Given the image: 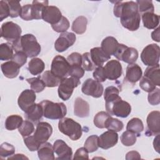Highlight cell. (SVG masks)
<instances>
[{
	"label": "cell",
	"instance_id": "obj_55",
	"mask_svg": "<svg viewBox=\"0 0 160 160\" xmlns=\"http://www.w3.org/2000/svg\"><path fill=\"white\" fill-rule=\"evenodd\" d=\"M9 16V9L6 1H0V21H2L4 19Z\"/></svg>",
	"mask_w": 160,
	"mask_h": 160
},
{
	"label": "cell",
	"instance_id": "obj_54",
	"mask_svg": "<svg viewBox=\"0 0 160 160\" xmlns=\"http://www.w3.org/2000/svg\"><path fill=\"white\" fill-rule=\"evenodd\" d=\"M27 58L28 56L24 52L22 51H18L14 54L11 60L18 64L20 67H22L27 62Z\"/></svg>",
	"mask_w": 160,
	"mask_h": 160
},
{
	"label": "cell",
	"instance_id": "obj_22",
	"mask_svg": "<svg viewBox=\"0 0 160 160\" xmlns=\"http://www.w3.org/2000/svg\"><path fill=\"white\" fill-rule=\"evenodd\" d=\"M74 114L79 118H86L89 114V105L87 101L78 97L74 104Z\"/></svg>",
	"mask_w": 160,
	"mask_h": 160
},
{
	"label": "cell",
	"instance_id": "obj_5",
	"mask_svg": "<svg viewBox=\"0 0 160 160\" xmlns=\"http://www.w3.org/2000/svg\"><path fill=\"white\" fill-rule=\"evenodd\" d=\"M107 112L111 116L119 118H127L131 112V106L129 103L123 101L120 96L105 104Z\"/></svg>",
	"mask_w": 160,
	"mask_h": 160
},
{
	"label": "cell",
	"instance_id": "obj_10",
	"mask_svg": "<svg viewBox=\"0 0 160 160\" xmlns=\"http://www.w3.org/2000/svg\"><path fill=\"white\" fill-rule=\"evenodd\" d=\"M114 56L119 61H122L128 64H132L138 58V52L134 48H129L123 44H119Z\"/></svg>",
	"mask_w": 160,
	"mask_h": 160
},
{
	"label": "cell",
	"instance_id": "obj_25",
	"mask_svg": "<svg viewBox=\"0 0 160 160\" xmlns=\"http://www.w3.org/2000/svg\"><path fill=\"white\" fill-rule=\"evenodd\" d=\"M54 152L53 146L48 142L42 143L38 149V158L41 160L55 159Z\"/></svg>",
	"mask_w": 160,
	"mask_h": 160
},
{
	"label": "cell",
	"instance_id": "obj_29",
	"mask_svg": "<svg viewBox=\"0 0 160 160\" xmlns=\"http://www.w3.org/2000/svg\"><path fill=\"white\" fill-rule=\"evenodd\" d=\"M44 68V62L41 59L38 58H32L28 63V70L31 74L34 76L40 74Z\"/></svg>",
	"mask_w": 160,
	"mask_h": 160
},
{
	"label": "cell",
	"instance_id": "obj_32",
	"mask_svg": "<svg viewBox=\"0 0 160 160\" xmlns=\"http://www.w3.org/2000/svg\"><path fill=\"white\" fill-rule=\"evenodd\" d=\"M23 122L22 118L17 114L9 116L5 121V128L9 131H12L19 128Z\"/></svg>",
	"mask_w": 160,
	"mask_h": 160
},
{
	"label": "cell",
	"instance_id": "obj_51",
	"mask_svg": "<svg viewBox=\"0 0 160 160\" xmlns=\"http://www.w3.org/2000/svg\"><path fill=\"white\" fill-rule=\"evenodd\" d=\"M21 19H24V21H31L33 19L32 15V8L31 4H28L24 5L22 7V9L21 11L20 16Z\"/></svg>",
	"mask_w": 160,
	"mask_h": 160
},
{
	"label": "cell",
	"instance_id": "obj_26",
	"mask_svg": "<svg viewBox=\"0 0 160 160\" xmlns=\"http://www.w3.org/2000/svg\"><path fill=\"white\" fill-rule=\"evenodd\" d=\"M119 43L117 39L112 36L105 38L101 42V49L109 56L114 54Z\"/></svg>",
	"mask_w": 160,
	"mask_h": 160
},
{
	"label": "cell",
	"instance_id": "obj_1",
	"mask_svg": "<svg viewBox=\"0 0 160 160\" xmlns=\"http://www.w3.org/2000/svg\"><path fill=\"white\" fill-rule=\"evenodd\" d=\"M113 12L116 17L120 18L121 23L126 29L131 31L139 29L141 15L136 2L116 1L114 6Z\"/></svg>",
	"mask_w": 160,
	"mask_h": 160
},
{
	"label": "cell",
	"instance_id": "obj_56",
	"mask_svg": "<svg viewBox=\"0 0 160 160\" xmlns=\"http://www.w3.org/2000/svg\"><path fill=\"white\" fill-rule=\"evenodd\" d=\"M94 79L99 82H104L107 79L104 72V68L102 66L97 67L92 74Z\"/></svg>",
	"mask_w": 160,
	"mask_h": 160
},
{
	"label": "cell",
	"instance_id": "obj_30",
	"mask_svg": "<svg viewBox=\"0 0 160 160\" xmlns=\"http://www.w3.org/2000/svg\"><path fill=\"white\" fill-rule=\"evenodd\" d=\"M88 19L85 16H80L75 19L72 24L71 29L78 34H82L86 31Z\"/></svg>",
	"mask_w": 160,
	"mask_h": 160
},
{
	"label": "cell",
	"instance_id": "obj_61",
	"mask_svg": "<svg viewBox=\"0 0 160 160\" xmlns=\"http://www.w3.org/2000/svg\"><path fill=\"white\" fill-rule=\"evenodd\" d=\"M8 159H28L27 157H26L24 154H16L14 155H12L11 156L9 157L8 158Z\"/></svg>",
	"mask_w": 160,
	"mask_h": 160
},
{
	"label": "cell",
	"instance_id": "obj_60",
	"mask_svg": "<svg viewBox=\"0 0 160 160\" xmlns=\"http://www.w3.org/2000/svg\"><path fill=\"white\" fill-rule=\"evenodd\" d=\"M153 146L155 150L159 153V134L156 135V137L154 138L153 141Z\"/></svg>",
	"mask_w": 160,
	"mask_h": 160
},
{
	"label": "cell",
	"instance_id": "obj_42",
	"mask_svg": "<svg viewBox=\"0 0 160 160\" xmlns=\"http://www.w3.org/2000/svg\"><path fill=\"white\" fill-rule=\"evenodd\" d=\"M111 116L107 112L100 111L95 115L94 118V124L98 128H105V122Z\"/></svg>",
	"mask_w": 160,
	"mask_h": 160
},
{
	"label": "cell",
	"instance_id": "obj_45",
	"mask_svg": "<svg viewBox=\"0 0 160 160\" xmlns=\"http://www.w3.org/2000/svg\"><path fill=\"white\" fill-rule=\"evenodd\" d=\"M15 152V148L8 142H3L0 146V157L1 159L11 156Z\"/></svg>",
	"mask_w": 160,
	"mask_h": 160
},
{
	"label": "cell",
	"instance_id": "obj_57",
	"mask_svg": "<svg viewBox=\"0 0 160 160\" xmlns=\"http://www.w3.org/2000/svg\"><path fill=\"white\" fill-rule=\"evenodd\" d=\"M89 152L88 150L82 147L77 149L76 151L73 159H89V155H88Z\"/></svg>",
	"mask_w": 160,
	"mask_h": 160
},
{
	"label": "cell",
	"instance_id": "obj_17",
	"mask_svg": "<svg viewBox=\"0 0 160 160\" xmlns=\"http://www.w3.org/2000/svg\"><path fill=\"white\" fill-rule=\"evenodd\" d=\"M54 152L57 157L55 159H71L72 156V151L64 141L62 139H57L53 144Z\"/></svg>",
	"mask_w": 160,
	"mask_h": 160
},
{
	"label": "cell",
	"instance_id": "obj_7",
	"mask_svg": "<svg viewBox=\"0 0 160 160\" xmlns=\"http://www.w3.org/2000/svg\"><path fill=\"white\" fill-rule=\"evenodd\" d=\"M160 48L156 44H150L146 46L141 54L142 62L148 66H152L159 64Z\"/></svg>",
	"mask_w": 160,
	"mask_h": 160
},
{
	"label": "cell",
	"instance_id": "obj_28",
	"mask_svg": "<svg viewBox=\"0 0 160 160\" xmlns=\"http://www.w3.org/2000/svg\"><path fill=\"white\" fill-rule=\"evenodd\" d=\"M159 64L152 66H148L145 71L144 76L148 78L155 86H160V72Z\"/></svg>",
	"mask_w": 160,
	"mask_h": 160
},
{
	"label": "cell",
	"instance_id": "obj_58",
	"mask_svg": "<svg viewBox=\"0 0 160 160\" xmlns=\"http://www.w3.org/2000/svg\"><path fill=\"white\" fill-rule=\"evenodd\" d=\"M141 159L140 154L136 151H131L128 152L126 155V159L130 160V159Z\"/></svg>",
	"mask_w": 160,
	"mask_h": 160
},
{
	"label": "cell",
	"instance_id": "obj_41",
	"mask_svg": "<svg viewBox=\"0 0 160 160\" xmlns=\"http://www.w3.org/2000/svg\"><path fill=\"white\" fill-rule=\"evenodd\" d=\"M137 136L129 131H124L121 136L120 139L121 143L125 146H131L136 142Z\"/></svg>",
	"mask_w": 160,
	"mask_h": 160
},
{
	"label": "cell",
	"instance_id": "obj_18",
	"mask_svg": "<svg viewBox=\"0 0 160 160\" xmlns=\"http://www.w3.org/2000/svg\"><path fill=\"white\" fill-rule=\"evenodd\" d=\"M36 96L32 89H25L19 96L18 104L19 107L24 112L34 104Z\"/></svg>",
	"mask_w": 160,
	"mask_h": 160
},
{
	"label": "cell",
	"instance_id": "obj_24",
	"mask_svg": "<svg viewBox=\"0 0 160 160\" xmlns=\"http://www.w3.org/2000/svg\"><path fill=\"white\" fill-rule=\"evenodd\" d=\"M20 66L13 61H7L2 63L1 66V71L5 77L12 79L18 76L19 73Z\"/></svg>",
	"mask_w": 160,
	"mask_h": 160
},
{
	"label": "cell",
	"instance_id": "obj_15",
	"mask_svg": "<svg viewBox=\"0 0 160 160\" xmlns=\"http://www.w3.org/2000/svg\"><path fill=\"white\" fill-rule=\"evenodd\" d=\"M52 133V128L50 124L46 122H39L36 125V129L33 136L41 144L47 142Z\"/></svg>",
	"mask_w": 160,
	"mask_h": 160
},
{
	"label": "cell",
	"instance_id": "obj_27",
	"mask_svg": "<svg viewBox=\"0 0 160 160\" xmlns=\"http://www.w3.org/2000/svg\"><path fill=\"white\" fill-rule=\"evenodd\" d=\"M144 27L149 29H155L159 23V16L154 12H146L141 15Z\"/></svg>",
	"mask_w": 160,
	"mask_h": 160
},
{
	"label": "cell",
	"instance_id": "obj_53",
	"mask_svg": "<svg viewBox=\"0 0 160 160\" xmlns=\"http://www.w3.org/2000/svg\"><path fill=\"white\" fill-rule=\"evenodd\" d=\"M84 69L82 68V67H81V66H70L69 75L71 77H74L79 79L84 76Z\"/></svg>",
	"mask_w": 160,
	"mask_h": 160
},
{
	"label": "cell",
	"instance_id": "obj_23",
	"mask_svg": "<svg viewBox=\"0 0 160 160\" xmlns=\"http://www.w3.org/2000/svg\"><path fill=\"white\" fill-rule=\"evenodd\" d=\"M25 117L27 120L32 123H38L43 116V111L40 104L34 103L26 112Z\"/></svg>",
	"mask_w": 160,
	"mask_h": 160
},
{
	"label": "cell",
	"instance_id": "obj_35",
	"mask_svg": "<svg viewBox=\"0 0 160 160\" xmlns=\"http://www.w3.org/2000/svg\"><path fill=\"white\" fill-rule=\"evenodd\" d=\"M12 45L9 43H2L0 45V59L1 61H7L12 59L13 54Z\"/></svg>",
	"mask_w": 160,
	"mask_h": 160
},
{
	"label": "cell",
	"instance_id": "obj_8",
	"mask_svg": "<svg viewBox=\"0 0 160 160\" xmlns=\"http://www.w3.org/2000/svg\"><path fill=\"white\" fill-rule=\"evenodd\" d=\"M22 30L21 27L12 21L3 23L1 29V36L11 44L14 43L21 38Z\"/></svg>",
	"mask_w": 160,
	"mask_h": 160
},
{
	"label": "cell",
	"instance_id": "obj_37",
	"mask_svg": "<svg viewBox=\"0 0 160 160\" xmlns=\"http://www.w3.org/2000/svg\"><path fill=\"white\" fill-rule=\"evenodd\" d=\"M136 2L138 5V11L140 15H142L146 12H154V8L151 1L138 0Z\"/></svg>",
	"mask_w": 160,
	"mask_h": 160
},
{
	"label": "cell",
	"instance_id": "obj_31",
	"mask_svg": "<svg viewBox=\"0 0 160 160\" xmlns=\"http://www.w3.org/2000/svg\"><path fill=\"white\" fill-rule=\"evenodd\" d=\"M126 130L131 131L139 136L144 130L143 123L139 118H133L128 122Z\"/></svg>",
	"mask_w": 160,
	"mask_h": 160
},
{
	"label": "cell",
	"instance_id": "obj_20",
	"mask_svg": "<svg viewBox=\"0 0 160 160\" xmlns=\"http://www.w3.org/2000/svg\"><path fill=\"white\" fill-rule=\"evenodd\" d=\"M142 74L141 68L137 64H129L126 68L125 79L130 82L134 84L141 79Z\"/></svg>",
	"mask_w": 160,
	"mask_h": 160
},
{
	"label": "cell",
	"instance_id": "obj_14",
	"mask_svg": "<svg viewBox=\"0 0 160 160\" xmlns=\"http://www.w3.org/2000/svg\"><path fill=\"white\" fill-rule=\"evenodd\" d=\"M103 68L106 79L109 80H116L120 78L122 74V66L118 60H110L105 64Z\"/></svg>",
	"mask_w": 160,
	"mask_h": 160
},
{
	"label": "cell",
	"instance_id": "obj_49",
	"mask_svg": "<svg viewBox=\"0 0 160 160\" xmlns=\"http://www.w3.org/2000/svg\"><path fill=\"white\" fill-rule=\"evenodd\" d=\"M148 93V100L150 104L155 106L160 103V89L159 88H155Z\"/></svg>",
	"mask_w": 160,
	"mask_h": 160
},
{
	"label": "cell",
	"instance_id": "obj_33",
	"mask_svg": "<svg viewBox=\"0 0 160 160\" xmlns=\"http://www.w3.org/2000/svg\"><path fill=\"white\" fill-rule=\"evenodd\" d=\"M41 79L44 82L46 87L48 88H53L59 86L61 79L57 76H54L51 71H45L42 76Z\"/></svg>",
	"mask_w": 160,
	"mask_h": 160
},
{
	"label": "cell",
	"instance_id": "obj_40",
	"mask_svg": "<svg viewBox=\"0 0 160 160\" xmlns=\"http://www.w3.org/2000/svg\"><path fill=\"white\" fill-rule=\"evenodd\" d=\"M34 131V126L33 123L29 121H23L21 126L18 128V131L23 138L30 136Z\"/></svg>",
	"mask_w": 160,
	"mask_h": 160
},
{
	"label": "cell",
	"instance_id": "obj_2",
	"mask_svg": "<svg viewBox=\"0 0 160 160\" xmlns=\"http://www.w3.org/2000/svg\"><path fill=\"white\" fill-rule=\"evenodd\" d=\"M15 52L22 51L24 52L28 58H34L39 55L41 47L37 41L36 37L31 34H26L11 44Z\"/></svg>",
	"mask_w": 160,
	"mask_h": 160
},
{
	"label": "cell",
	"instance_id": "obj_34",
	"mask_svg": "<svg viewBox=\"0 0 160 160\" xmlns=\"http://www.w3.org/2000/svg\"><path fill=\"white\" fill-rule=\"evenodd\" d=\"M48 5V1H33L31 4L33 19H42V11L44 8Z\"/></svg>",
	"mask_w": 160,
	"mask_h": 160
},
{
	"label": "cell",
	"instance_id": "obj_6",
	"mask_svg": "<svg viewBox=\"0 0 160 160\" xmlns=\"http://www.w3.org/2000/svg\"><path fill=\"white\" fill-rule=\"evenodd\" d=\"M79 79L74 77L62 79L58 86V96L63 101L68 100L74 91V89L80 84Z\"/></svg>",
	"mask_w": 160,
	"mask_h": 160
},
{
	"label": "cell",
	"instance_id": "obj_3",
	"mask_svg": "<svg viewBox=\"0 0 160 160\" xmlns=\"http://www.w3.org/2000/svg\"><path fill=\"white\" fill-rule=\"evenodd\" d=\"M40 105L42 106L43 116L49 119H61L66 116L67 108L63 102H53L49 100L41 101Z\"/></svg>",
	"mask_w": 160,
	"mask_h": 160
},
{
	"label": "cell",
	"instance_id": "obj_43",
	"mask_svg": "<svg viewBox=\"0 0 160 160\" xmlns=\"http://www.w3.org/2000/svg\"><path fill=\"white\" fill-rule=\"evenodd\" d=\"M98 138L97 135H91L86 139L84 142V148L89 152H93L98 150L99 148Z\"/></svg>",
	"mask_w": 160,
	"mask_h": 160
},
{
	"label": "cell",
	"instance_id": "obj_48",
	"mask_svg": "<svg viewBox=\"0 0 160 160\" xmlns=\"http://www.w3.org/2000/svg\"><path fill=\"white\" fill-rule=\"evenodd\" d=\"M24 142L31 151H38L41 144L35 139L34 136H29L24 138Z\"/></svg>",
	"mask_w": 160,
	"mask_h": 160
},
{
	"label": "cell",
	"instance_id": "obj_59",
	"mask_svg": "<svg viewBox=\"0 0 160 160\" xmlns=\"http://www.w3.org/2000/svg\"><path fill=\"white\" fill-rule=\"evenodd\" d=\"M151 38L152 39L156 41V42H159V28L158 27L154 31L151 32Z\"/></svg>",
	"mask_w": 160,
	"mask_h": 160
},
{
	"label": "cell",
	"instance_id": "obj_52",
	"mask_svg": "<svg viewBox=\"0 0 160 160\" xmlns=\"http://www.w3.org/2000/svg\"><path fill=\"white\" fill-rule=\"evenodd\" d=\"M66 59L70 66L82 65V55L80 54L79 52H72L68 56Z\"/></svg>",
	"mask_w": 160,
	"mask_h": 160
},
{
	"label": "cell",
	"instance_id": "obj_12",
	"mask_svg": "<svg viewBox=\"0 0 160 160\" xmlns=\"http://www.w3.org/2000/svg\"><path fill=\"white\" fill-rule=\"evenodd\" d=\"M147 136H156L160 133V112L158 111H151L147 117Z\"/></svg>",
	"mask_w": 160,
	"mask_h": 160
},
{
	"label": "cell",
	"instance_id": "obj_39",
	"mask_svg": "<svg viewBox=\"0 0 160 160\" xmlns=\"http://www.w3.org/2000/svg\"><path fill=\"white\" fill-rule=\"evenodd\" d=\"M6 1L9 9V16L14 18L20 16L22 7L19 1L16 0H9Z\"/></svg>",
	"mask_w": 160,
	"mask_h": 160
},
{
	"label": "cell",
	"instance_id": "obj_16",
	"mask_svg": "<svg viewBox=\"0 0 160 160\" xmlns=\"http://www.w3.org/2000/svg\"><path fill=\"white\" fill-rule=\"evenodd\" d=\"M62 13L58 8L54 6H46L42 11V19L52 25L59 22L62 18Z\"/></svg>",
	"mask_w": 160,
	"mask_h": 160
},
{
	"label": "cell",
	"instance_id": "obj_38",
	"mask_svg": "<svg viewBox=\"0 0 160 160\" xmlns=\"http://www.w3.org/2000/svg\"><path fill=\"white\" fill-rule=\"evenodd\" d=\"M27 82L30 84L31 89L35 92H40L42 91L46 85L42 79L39 76L37 78H31L26 79Z\"/></svg>",
	"mask_w": 160,
	"mask_h": 160
},
{
	"label": "cell",
	"instance_id": "obj_13",
	"mask_svg": "<svg viewBox=\"0 0 160 160\" xmlns=\"http://www.w3.org/2000/svg\"><path fill=\"white\" fill-rule=\"evenodd\" d=\"M76 39V35L72 32H65L61 33L55 41L54 48L58 52H62L72 46Z\"/></svg>",
	"mask_w": 160,
	"mask_h": 160
},
{
	"label": "cell",
	"instance_id": "obj_44",
	"mask_svg": "<svg viewBox=\"0 0 160 160\" xmlns=\"http://www.w3.org/2000/svg\"><path fill=\"white\" fill-rule=\"evenodd\" d=\"M119 89L113 86L107 87L104 92V98L106 102L112 101L118 98L119 96Z\"/></svg>",
	"mask_w": 160,
	"mask_h": 160
},
{
	"label": "cell",
	"instance_id": "obj_19",
	"mask_svg": "<svg viewBox=\"0 0 160 160\" xmlns=\"http://www.w3.org/2000/svg\"><path fill=\"white\" fill-rule=\"evenodd\" d=\"M118 141V134L116 132L107 131L98 138V146L103 149H108L114 146Z\"/></svg>",
	"mask_w": 160,
	"mask_h": 160
},
{
	"label": "cell",
	"instance_id": "obj_9",
	"mask_svg": "<svg viewBox=\"0 0 160 160\" xmlns=\"http://www.w3.org/2000/svg\"><path fill=\"white\" fill-rule=\"evenodd\" d=\"M70 65L67 59L62 56H55L51 63V72L61 79L68 78L69 72Z\"/></svg>",
	"mask_w": 160,
	"mask_h": 160
},
{
	"label": "cell",
	"instance_id": "obj_46",
	"mask_svg": "<svg viewBox=\"0 0 160 160\" xmlns=\"http://www.w3.org/2000/svg\"><path fill=\"white\" fill-rule=\"evenodd\" d=\"M51 27L54 31L63 33L65 32L69 28V22L66 17L62 16L59 22L54 25H52Z\"/></svg>",
	"mask_w": 160,
	"mask_h": 160
},
{
	"label": "cell",
	"instance_id": "obj_11",
	"mask_svg": "<svg viewBox=\"0 0 160 160\" xmlns=\"http://www.w3.org/2000/svg\"><path fill=\"white\" fill-rule=\"evenodd\" d=\"M81 91L85 95L98 98L102 95L104 88L101 82L89 78L83 82Z\"/></svg>",
	"mask_w": 160,
	"mask_h": 160
},
{
	"label": "cell",
	"instance_id": "obj_50",
	"mask_svg": "<svg viewBox=\"0 0 160 160\" xmlns=\"http://www.w3.org/2000/svg\"><path fill=\"white\" fill-rule=\"evenodd\" d=\"M139 86L142 90L148 92H149L156 88L153 82L145 76H143L141 79H140Z\"/></svg>",
	"mask_w": 160,
	"mask_h": 160
},
{
	"label": "cell",
	"instance_id": "obj_47",
	"mask_svg": "<svg viewBox=\"0 0 160 160\" xmlns=\"http://www.w3.org/2000/svg\"><path fill=\"white\" fill-rule=\"evenodd\" d=\"M82 66L86 71H91L95 69L96 66L91 59L89 52H85L82 55Z\"/></svg>",
	"mask_w": 160,
	"mask_h": 160
},
{
	"label": "cell",
	"instance_id": "obj_21",
	"mask_svg": "<svg viewBox=\"0 0 160 160\" xmlns=\"http://www.w3.org/2000/svg\"><path fill=\"white\" fill-rule=\"evenodd\" d=\"M91 59L95 66H102L104 63L110 59L111 56L107 54L101 47L93 48L90 51Z\"/></svg>",
	"mask_w": 160,
	"mask_h": 160
},
{
	"label": "cell",
	"instance_id": "obj_36",
	"mask_svg": "<svg viewBox=\"0 0 160 160\" xmlns=\"http://www.w3.org/2000/svg\"><path fill=\"white\" fill-rule=\"evenodd\" d=\"M124 128L122 122L118 119L109 117L105 122V128L114 132L121 131Z\"/></svg>",
	"mask_w": 160,
	"mask_h": 160
},
{
	"label": "cell",
	"instance_id": "obj_4",
	"mask_svg": "<svg viewBox=\"0 0 160 160\" xmlns=\"http://www.w3.org/2000/svg\"><path fill=\"white\" fill-rule=\"evenodd\" d=\"M58 128L61 132L68 136L71 140L79 139L82 133L81 124L71 118H63L58 122Z\"/></svg>",
	"mask_w": 160,
	"mask_h": 160
}]
</instances>
